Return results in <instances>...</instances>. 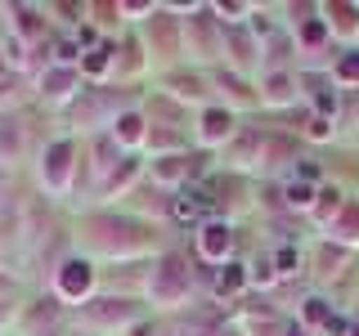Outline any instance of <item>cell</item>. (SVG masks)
<instances>
[{
    "label": "cell",
    "mask_w": 359,
    "mask_h": 336,
    "mask_svg": "<svg viewBox=\"0 0 359 336\" xmlns=\"http://www.w3.org/2000/svg\"><path fill=\"white\" fill-rule=\"evenodd\" d=\"M189 287H194V269H189L184 255L166 251L162 260L153 265L149 274V300L153 305H180V300L189 296Z\"/></svg>",
    "instance_id": "1"
},
{
    "label": "cell",
    "mask_w": 359,
    "mask_h": 336,
    "mask_svg": "<svg viewBox=\"0 0 359 336\" xmlns=\"http://www.w3.org/2000/svg\"><path fill=\"white\" fill-rule=\"evenodd\" d=\"M81 328L90 332H117V328H130L135 318H140V305H135L130 296H95L81 305Z\"/></svg>",
    "instance_id": "2"
},
{
    "label": "cell",
    "mask_w": 359,
    "mask_h": 336,
    "mask_svg": "<svg viewBox=\"0 0 359 336\" xmlns=\"http://www.w3.org/2000/svg\"><path fill=\"white\" fill-rule=\"evenodd\" d=\"M72 157H76V148L67 139L45 144V153H41V184L50 188V193H63V188L72 184Z\"/></svg>",
    "instance_id": "3"
},
{
    "label": "cell",
    "mask_w": 359,
    "mask_h": 336,
    "mask_svg": "<svg viewBox=\"0 0 359 336\" xmlns=\"http://www.w3.org/2000/svg\"><path fill=\"white\" fill-rule=\"evenodd\" d=\"M198 251H202V260H211V265H220L224 255L233 251V229L224 220H207L198 229Z\"/></svg>",
    "instance_id": "4"
},
{
    "label": "cell",
    "mask_w": 359,
    "mask_h": 336,
    "mask_svg": "<svg viewBox=\"0 0 359 336\" xmlns=\"http://www.w3.org/2000/svg\"><path fill=\"white\" fill-rule=\"evenodd\" d=\"M90 287H95V269H90L86 260H63L59 265V296L63 300H81V296H90Z\"/></svg>",
    "instance_id": "5"
},
{
    "label": "cell",
    "mask_w": 359,
    "mask_h": 336,
    "mask_svg": "<svg viewBox=\"0 0 359 336\" xmlns=\"http://www.w3.org/2000/svg\"><path fill=\"white\" fill-rule=\"evenodd\" d=\"M76 90H81V72H76V67H50V72L41 76V94L50 99V104H67Z\"/></svg>",
    "instance_id": "6"
},
{
    "label": "cell",
    "mask_w": 359,
    "mask_h": 336,
    "mask_svg": "<svg viewBox=\"0 0 359 336\" xmlns=\"http://www.w3.org/2000/svg\"><path fill=\"white\" fill-rule=\"evenodd\" d=\"M207 211H211V202H207V193H198V188H184V193L171 197V220L175 224H207Z\"/></svg>",
    "instance_id": "7"
},
{
    "label": "cell",
    "mask_w": 359,
    "mask_h": 336,
    "mask_svg": "<svg viewBox=\"0 0 359 336\" xmlns=\"http://www.w3.org/2000/svg\"><path fill=\"white\" fill-rule=\"evenodd\" d=\"M22 148H27V139H22V121L14 112H0V166H14Z\"/></svg>",
    "instance_id": "8"
},
{
    "label": "cell",
    "mask_w": 359,
    "mask_h": 336,
    "mask_svg": "<svg viewBox=\"0 0 359 336\" xmlns=\"http://www.w3.org/2000/svg\"><path fill=\"white\" fill-rule=\"evenodd\" d=\"M229 134H233V117H229V112H224V108H207V112H202L198 139L207 144V148H211V144H224V139H229Z\"/></svg>",
    "instance_id": "9"
},
{
    "label": "cell",
    "mask_w": 359,
    "mask_h": 336,
    "mask_svg": "<svg viewBox=\"0 0 359 336\" xmlns=\"http://www.w3.org/2000/svg\"><path fill=\"white\" fill-rule=\"evenodd\" d=\"M149 139V134H144V117L140 112H121L117 121H112V144H117V148H135V144H144Z\"/></svg>",
    "instance_id": "10"
},
{
    "label": "cell",
    "mask_w": 359,
    "mask_h": 336,
    "mask_svg": "<svg viewBox=\"0 0 359 336\" xmlns=\"http://www.w3.org/2000/svg\"><path fill=\"white\" fill-rule=\"evenodd\" d=\"M328 27L337 31V36H355L359 31V5H328Z\"/></svg>",
    "instance_id": "11"
},
{
    "label": "cell",
    "mask_w": 359,
    "mask_h": 336,
    "mask_svg": "<svg viewBox=\"0 0 359 336\" xmlns=\"http://www.w3.org/2000/svg\"><path fill=\"white\" fill-rule=\"evenodd\" d=\"M292 90H297V76H287V72H269V76H265V85H261V99H265V104H287Z\"/></svg>",
    "instance_id": "12"
},
{
    "label": "cell",
    "mask_w": 359,
    "mask_h": 336,
    "mask_svg": "<svg viewBox=\"0 0 359 336\" xmlns=\"http://www.w3.org/2000/svg\"><path fill=\"white\" fill-rule=\"evenodd\" d=\"M328 233H332L337 242H355L359 238V202H351V206H346L341 216L328 224Z\"/></svg>",
    "instance_id": "13"
},
{
    "label": "cell",
    "mask_w": 359,
    "mask_h": 336,
    "mask_svg": "<svg viewBox=\"0 0 359 336\" xmlns=\"http://www.w3.org/2000/svg\"><path fill=\"white\" fill-rule=\"evenodd\" d=\"M194 166H189V157H157L153 162V179H162V184H175V179H184Z\"/></svg>",
    "instance_id": "14"
},
{
    "label": "cell",
    "mask_w": 359,
    "mask_h": 336,
    "mask_svg": "<svg viewBox=\"0 0 359 336\" xmlns=\"http://www.w3.org/2000/svg\"><path fill=\"white\" fill-rule=\"evenodd\" d=\"M341 216V193L337 188H319V202H314V220L319 224H332Z\"/></svg>",
    "instance_id": "15"
},
{
    "label": "cell",
    "mask_w": 359,
    "mask_h": 336,
    "mask_svg": "<svg viewBox=\"0 0 359 336\" xmlns=\"http://www.w3.org/2000/svg\"><path fill=\"white\" fill-rule=\"evenodd\" d=\"M332 81H341V85H355L359 81V50H346L341 59L332 63Z\"/></svg>",
    "instance_id": "16"
},
{
    "label": "cell",
    "mask_w": 359,
    "mask_h": 336,
    "mask_svg": "<svg viewBox=\"0 0 359 336\" xmlns=\"http://www.w3.org/2000/svg\"><path fill=\"white\" fill-rule=\"evenodd\" d=\"M243 287H247V274L238 265H224V274L216 278V291L220 296H233V291H243Z\"/></svg>",
    "instance_id": "17"
},
{
    "label": "cell",
    "mask_w": 359,
    "mask_h": 336,
    "mask_svg": "<svg viewBox=\"0 0 359 336\" xmlns=\"http://www.w3.org/2000/svg\"><path fill=\"white\" fill-rule=\"evenodd\" d=\"M278 278V269H274V260L269 255H261V260H252L247 265V283H261V287H269Z\"/></svg>",
    "instance_id": "18"
},
{
    "label": "cell",
    "mask_w": 359,
    "mask_h": 336,
    "mask_svg": "<svg viewBox=\"0 0 359 336\" xmlns=\"http://www.w3.org/2000/svg\"><path fill=\"white\" fill-rule=\"evenodd\" d=\"M314 197H319V188H314V184H287V206L292 211H310L314 206Z\"/></svg>",
    "instance_id": "19"
},
{
    "label": "cell",
    "mask_w": 359,
    "mask_h": 336,
    "mask_svg": "<svg viewBox=\"0 0 359 336\" xmlns=\"http://www.w3.org/2000/svg\"><path fill=\"white\" fill-rule=\"evenodd\" d=\"M346 260V246H337V251H328V246H323L319 251V274H337V265Z\"/></svg>",
    "instance_id": "20"
},
{
    "label": "cell",
    "mask_w": 359,
    "mask_h": 336,
    "mask_svg": "<svg viewBox=\"0 0 359 336\" xmlns=\"http://www.w3.org/2000/svg\"><path fill=\"white\" fill-rule=\"evenodd\" d=\"M297 260H301V255H297V251H292V246H283V251H278V255H274V269H278V278H287V274H297Z\"/></svg>",
    "instance_id": "21"
},
{
    "label": "cell",
    "mask_w": 359,
    "mask_h": 336,
    "mask_svg": "<svg viewBox=\"0 0 359 336\" xmlns=\"http://www.w3.org/2000/svg\"><path fill=\"white\" fill-rule=\"evenodd\" d=\"M306 323H310V328H314V323H332V318H328V305H323L319 296L306 300Z\"/></svg>",
    "instance_id": "22"
},
{
    "label": "cell",
    "mask_w": 359,
    "mask_h": 336,
    "mask_svg": "<svg viewBox=\"0 0 359 336\" xmlns=\"http://www.w3.org/2000/svg\"><path fill=\"white\" fill-rule=\"evenodd\" d=\"M229 50H233V63H247V50H252V41H247L243 31H229Z\"/></svg>",
    "instance_id": "23"
},
{
    "label": "cell",
    "mask_w": 359,
    "mask_h": 336,
    "mask_svg": "<svg viewBox=\"0 0 359 336\" xmlns=\"http://www.w3.org/2000/svg\"><path fill=\"white\" fill-rule=\"evenodd\" d=\"M247 9H252V5H216V14H220V18L233 14V22H238V14H247Z\"/></svg>",
    "instance_id": "24"
},
{
    "label": "cell",
    "mask_w": 359,
    "mask_h": 336,
    "mask_svg": "<svg viewBox=\"0 0 359 336\" xmlns=\"http://www.w3.org/2000/svg\"><path fill=\"white\" fill-rule=\"evenodd\" d=\"M9 323H14V305H9V300H0V328H9Z\"/></svg>",
    "instance_id": "25"
},
{
    "label": "cell",
    "mask_w": 359,
    "mask_h": 336,
    "mask_svg": "<svg viewBox=\"0 0 359 336\" xmlns=\"http://www.w3.org/2000/svg\"><path fill=\"white\" fill-rule=\"evenodd\" d=\"M310 134H319V139H323V134H328V117H314L310 121Z\"/></svg>",
    "instance_id": "26"
},
{
    "label": "cell",
    "mask_w": 359,
    "mask_h": 336,
    "mask_svg": "<svg viewBox=\"0 0 359 336\" xmlns=\"http://www.w3.org/2000/svg\"><path fill=\"white\" fill-rule=\"evenodd\" d=\"M121 14H153V5L144 0V5H121Z\"/></svg>",
    "instance_id": "27"
},
{
    "label": "cell",
    "mask_w": 359,
    "mask_h": 336,
    "mask_svg": "<svg viewBox=\"0 0 359 336\" xmlns=\"http://www.w3.org/2000/svg\"><path fill=\"white\" fill-rule=\"evenodd\" d=\"M283 336H310V332H306V328H287Z\"/></svg>",
    "instance_id": "28"
},
{
    "label": "cell",
    "mask_w": 359,
    "mask_h": 336,
    "mask_svg": "<svg viewBox=\"0 0 359 336\" xmlns=\"http://www.w3.org/2000/svg\"><path fill=\"white\" fill-rule=\"evenodd\" d=\"M351 336H359V328H351Z\"/></svg>",
    "instance_id": "29"
}]
</instances>
